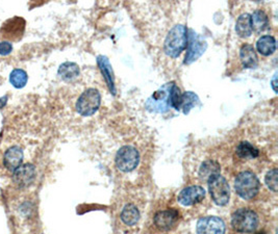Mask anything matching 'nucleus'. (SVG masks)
Listing matches in <instances>:
<instances>
[{
	"label": "nucleus",
	"mask_w": 278,
	"mask_h": 234,
	"mask_svg": "<svg viewBox=\"0 0 278 234\" xmlns=\"http://www.w3.org/2000/svg\"><path fill=\"white\" fill-rule=\"evenodd\" d=\"M179 220L180 213L176 209L171 208L159 211L154 217V224L162 230H170L176 225Z\"/></svg>",
	"instance_id": "obj_12"
},
{
	"label": "nucleus",
	"mask_w": 278,
	"mask_h": 234,
	"mask_svg": "<svg viewBox=\"0 0 278 234\" xmlns=\"http://www.w3.org/2000/svg\"><path fill=\"white\" fill-rule=\"evenodd\" d=\"M187 44V29L185 25H175L167 36L164 43V50L171 58H179Z\"/></svg>",
	"instance_id": "obj_1"
},
{
	"label": "nucleus",
	"mask_w": 278,
	"mask_h": 234,
	"mask_svg": "<svg viewBox=\"0 0 278 234\" xmlns=\"http://www.w3.org/2000/svg\"><path fill=\"white\" fill-rule=\"evenodd\" d=\"M172 83H166L163 87L147 100L146 107L151 111H158V113H165L170 107L169 104V95Z\"/></svg>",
	"instance_id": "obj_8"
},
{
	"label": "nucleus",
	"mask_w": 278,
	"mask_h": 234,
	"mask_svg": "<svg viewBox=\"0 0 278 234\" xmlns=\"http://www.w3.org/2000/svg\"><path fill=\"white\" fill-rule=\"evenodd\" d=\"M257 48L261 54L268 57L276 50V40L272 36H263L257 42Z\"/></svg>",
	"instance_id": "obj_19"
},
{
	"label": "nucleus",
	"mask_w": 278,
	"mask_h": 234,
	"mask_svg": "<svg viewBox=\"0 0 278 234\" xmlns=\"http://www.w3.org/2000/svg\"><path fill=\"white\" fill-rule=\"evenodd\" d=\"M251 24L253 30L257 32H262L269 25L268 16L262 9L255 10L253 15H251Z\"/></svg>",
	"instance_id": "obj_22"
},
{
	"label": "nucleus",
	"mask_w": 278,
	"mask_h": 234,
	"mask_svg": "<svg viewBox=\"0 0 278 234\" xmlns=\"http://www.w3.org/2000/svg\"><path fill=\"white\" fill-rule=\"evenodd\" d=\"M276 74L274 75V77H273V80H272V87H273V90H274V92H276Z\"/></svg>",
	"instance_id": "obj_29"
},
{
	"label": "nucleus",
	"mask_w": 278,
	"mask_h": 234,
	"mask_svg": "<svg viewBox=\"0 0 278 234\" xmlns=\"http://www.w3.org/2000/svg\"><path fill=\"white\" fill-rule=\"evenodd\" d=\"M182 99H183V94L181 92V88L173 82L169 95L170 107H174L176 110H180L182 107Z\"/></svg>",
	"instance_id": "obj_26"
},
{
	"label": "nucleus",
	"mask_w": 278,
	"mask_h": 234,
	"mask_svg": "<svg viewBox=\"0 0 278 234\" xmlns=\"http://www.w3.org/2000/svg\"><path fill=\"white\" fill-rule=\"evenodd\" d=\"M277 177H278V173L276 169H272L271 171H269L266 175L265 181L266 184L268 185V187L271 189L272 192L276 193L277 192Z\"/></svg>",
	"instance_id": "obj_27"
},
{
	"label": "nucleus",
	"mask_w": 278,
	"mask_h": 234,
	"mask_svg": "<svg viewBox=\"0 0 278 234\" xmlns=\"http://www.w3.org/2000/svg\"><path fill=\"white\" fill-rule=\"evenodd\" d=\"M13 50V45L10 42L4 41L0 43V54L1 55H7Z\"/></svg>",
	"instance_id": "obj_28"
},
{
	"label": "nucleus",
	"mask_w": 278,
	"mask_h": 234,
	"mask_svg": "<svg viewBox=\"0 0 278 234\" xmlns=\"http://www.w3.org/2000/svg\"><path fill=\"white\" fill-rule=\"evenodd\" d=\"M236 31L237 35L241 38H248L251 36L253 31L252 24H251V15L246 13L242 14L236 23Z\"/></svg>",
	"instance_id": "obj_17"
},
{
	"label": "nucleus",
	"mask_w": 278,
	"mask_h": 234,
	"mask_svg": "<svg viewBox=\"0 0 278 234\" xmlns=\"http://www.w3.org/2000/svg\"><path fill=\"white\" fill-rule=\"evenodd\" d=\"M207 182L209 194L213 201L219 206L226 205L229 202L230 188L225 178L218 174L209 178Z\"/></svg>",
	"instance_id": "obj_4"
},
{
	"label": "nucleus",
	"mask_w": 278,
	"mask_h": 234,
	"mask_svg": "<svg viewBox=\"0 0 278 234\" xmlns=\"http://www.w3.org/2000/svg\"><path fill=\"white\" fill-rule=\"evenodd\" d=\"M25 29V21L20 17H14L7 20L0 29V33L4 39L9 41H17L23 36Z\"/></svg>",
	"instance_id": "obj_10"
},
{
	"label": "nucleus",
	"mask_w": 278,
	"mask_h": 234,
	"mask_svg": "<svg viewBox=\"0 0 278 234\" xmlns=\"http://www.w3.org/2000/svg\"><path fill=\"white\" fill-rule=\"evenodd\" d=\"M97 64L100 71H101L105 82L109 88V92L113 95H116V84H115V76L113 72V67L110 65L108 59L104 55H99L97 57Z\"/></svg>",
	"instance_id": "obj_14"
},
{
	"label": "nucleus",
	"mask_w": 278,
	"mask_h": 234,
	"mask_svg": "<svg viewBox=\"0 0 278 234\" xmlns=\"http://www.w3.org/2000/svg\"><path fill=\"white\" fill-rule=\"evenodd\" d=\"M220 165L218 162L214 160H206L204 161L199 170V176L201 180L208 181L209 178H212L215 175L220 174Z\"/></svg>",
	"instance_id": "obj_20"
},
{
	"label": "nucleus",
	"mask_w": 278,
	"mask_h": 234,
	"mask_svg": "<svg viewBox=\"0 0 278 234\" xmlns=\"http://www.w3.org/2000/svg\"><path fill=\"white\" fill-rule=\"evenodd\" d=\"M260 187V180L258 179V177L251 172H242L236 178V192L244 200L253 199L259 194Z\"/></svg>",
	"instance_id": "obj_2"
},
{
	"label": "nucleus",
	"mask_w": 278,
	"mask_h": 234,
	"mask_svg": "<svg viewBox=\"0 0 278 234\" xmlns=\"http://www.w3.org/2000/svg\"><path fill=\"white\" fill-rule=\"evenodd\" d=\"M240 59L243 66L247 69H254L258 67L259 58L254 47L249 44H245L241 47Z\"/></svg>",
	"instance_id": "obj_16"
},
{
	"label": "nucleus",
	"mask_w": 278,
	"mask_h": 234,
	"mask_svg": "<svg viewBox=\"0 0 278 234\" xmlns=\"http://www.w3.org/2000/svg\"><path fill=\"white\" fill-rule=\"evenodd\" d=\"M204 197H205L204 188L198 185H193L184 188L180 193L177 200H179V202L184 206H191L201 202L204 199Z\"/></svg>",
	"instance_id": "obj_11"
},
{
	"label": "nucleus",
	"mask_w": 278,
	"mask_h": 234,
	"mask_svg": "<svg viewBox=\"0 0 278 234\" xmlns=\"http://www.w3.org/2000/svg\"><path fill=\"white\" fill-rule=\"evenodd\" d=\"M9 82L13 84V86L17 88H21L25 86L27 83V74L22 69H15L12 71L9 75Z\"/></svg>",
	"instance_id": "obj_25"
},
{
	"label": "nucleus",
	"mask_w": 278,
	"mask_h": 234,
	"mask_svg": "<svg viewBox=\"0 0 278 234\" xmlns=\"http://www.w3.org/2000/svg\"><path fill=\"white\" fill-rule=\"evenodd\" d=\"M35 175H36L35 166L27 163L19 166L17 170L14 171L13 180L17 186L25 187L32 183L33 179H35Z\"/></svg>",
	"instance_id": "obj_13"
},
{
	"label": "nucleus",
	"mask_w": 278,
	"mask_h": 234,
	"mask_svg": "<svg viewBox=\"0 0 278 234\" xmlns=\"http://www.w3.org/2000/svg\"><path fill=\"white\" fill-rule=\"evenodd\" d=\"M121 220L128 226L135 225L140 220V211L133 204H127L122 210Z\"/></svg>",
	"instance_id": "obj_21"
},
{
	"label": "nucleus",
	"mask_w": 278,
	"mask_h": 234,
	"mask_svg": "<svg viewBox=\"0 0 278 234\" xmlns=\"http://www.w3.org/2000/svg\"><path fill=\"white\" fill-rule=\"evenodd\" d=\"M187 50L185 59V64L190 65L197 61L205 52L207 48L206 41L197 35L193 30H188L187 35Z\"/></svg>",
	"instance_id": "obj_6"
},
{
	"label": "nucleus",
	"mask_w": 278,
	"mask_h": 234,
	"mask_svg": "<svg viewBox=\"0 0 278 234\" xmlns=\"http://www.w3.org/2000/svg\"><path fill=\"white\" fill-rule=\"evenodd\" d=\"M231 224L233 229L239 232H253L259 225V217L251 209L241 208L233 213Z\"/></svg>",
	"instance_id": "obj_3"
},
{
	"label": "nucleus",
	"mask_w": 278,
	"mask_h": 234,
	"mask_svg": "<svg viewBox=\"0 0 278 234\" xmlns=\"http://www.w3.org/2000/svg\"><path fill=\"white\" fill-rule=\"evenodd\" d=\"M140 160L139 152L130 146L122 147L116 155V165L120 171L131 172L137 168Z\"/></svg>",
	"instance_id": "obj_7"
},
{
	"label": "nucleus",
	"mask_w": 278,
	"mask_h": 234,
	"mask_svg": "<svg viewBox=\"0 0 278 234\" xmlns=\"http://www.w3.org/2000/svg\"><path fill=\"white\" fill-rule=\"evenodd\" d=\"M22 160H23V152L17 146L10 147L4 153L3 163L5 168L9 171L17 170L20 166Z\"/></svg>",
	"instance_id": "obj_15"
},
{
	"label": "nucleus",
	"mask_w": 278,
	"mask_h": 234,
	"mask_svg": "<svg viewBox=\"0 0 278 234\" xmlns=\"http://www.w3.org/2000/svg\"><path fill=\"white\" fill-rule=\"evenodd\" d=\"M58 73L62 79L66 81H70L75 79V78L80 75V67L75 63L67 62L60 66Z\"/></svg>",
	"instance_id": "obj_18"
},
{
	"label": "nucleus",
	"mask_w": 278,
	"mask_h": 234,
	"mask_svg": "<svg viewBox=\"0 0 278 234\" xmlns=\"http://www.w3.org/2000/svg\"><path fill=\"white\" fill-rule=\"evenodd\" d=\"M101 103V96L96 88H88L76 102L77 113L82 116L89 117L94 115Z\"/></svg>",
	"instance_id": "obj_5"
},
{
	"label": "nucleus",
	"mask_w": 278,
	"mask_h": 234,
	"mask_svg": "<svg viewBox=\"0 0 278 234\" xmlns=\"http://www.w3.org/2000/svg\"><path fill=\"white\" fill-rule=\"evenodd\" d=\"M198 103H199V98L195 93L185 92V94H183L181 109L184 110V114H188L191 108L196 106Z\"/></svg>",
	"instance_id": "obj_24"
},
{
	"label": "nucleus",
	"mask_w": 278,
	"mask_h": 234,
	"mask_svg": "<svg viewBox=\"0 0 278 234\" xmlns=\"http://www.w3.org/2000/svg\"><path fill=\"white\" fill-rule=\"evenodd\" d=\"M237 154L241 158L253 159V158H257L260 155V151L250 143L242 142V143H240V145L237 148Z\"/></svg>",
	"instance_id": "obj_23"
},
{
	"label": "nucleus",
	"mask_w": 278,
	"mask_h": 234,
	"mask_svg": "<svg viewBox=\"0 0 278 234\" xmlns=\"http://www.w3.org/2000/svg\"><path fill=\"white\" fill-rule=\"evenodd\" d=\"M225 223L217 217L201 218L197 223L198 234H224Z\"/></svg>",
	"instance_id": "obj_9"
}]
</instances>
